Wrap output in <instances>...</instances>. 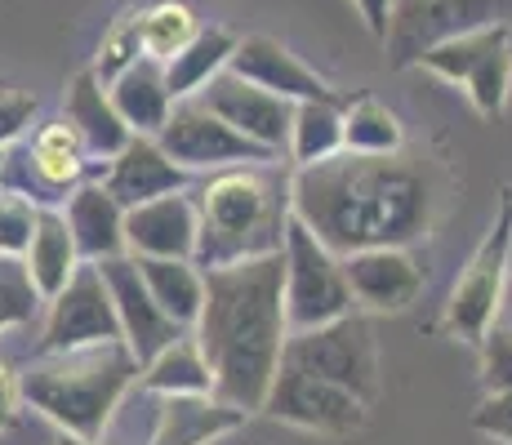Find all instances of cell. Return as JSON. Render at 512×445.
<instances>
[{"instance_id":"cell-1","label":"cell","mask_w":512,"mask_h":445,"mask_svg":"<svg viewBox=\"0 0 512 445\" xmlns=\"http://www.w3.org/2000/svg\"><path fill=\"white\" fill-rule=\"evenodd\" d=\"M290 214L334 254L366 245H419L437 219V187L401 152H334L290 170Z\"/></svg>"},{"instance_id":"cell-2","label":"cell","mask_w":512,"mask_h":445,"mask_svg":"<svg viewBox=\"0 0 512 445\" xmlns=\"http://www.w3.org/2000/svg\"><path fill=\"white\" fill-rule=\"evenodd\" d=\"M281 254L205 272V303L192 334L214 374V397L259 414L290 339L281 294Z\"/></svg>"},{"instance_id":"cell-3","label":"cell","mask_w":512,"mask_h":445,"mask_svg":"<svg viewBox=\"0 0 512 445\" xmlns=\"http://www.w3.org/2000/svg\"><path fill=\"white\" fill-rule=\"evenodd\" d=\"M196 196V267H228L241 259L281 254L285 223H290V170L277 161L232 165L205 178Z\"/></svg>"},{"instance_id":"cell-4","label":"cell","mask_w":512,"mask_h":445,"mask_svg":"<svg viewBox=\"0 0 512 445\" xmlns=\"http://www.w3.org/2000/svg\"><path fill=\"white\" fill-rule=\"evenodd\" d=\"M139 370L143 365L134 361V352L116 339L72 352H36L18 374V388H23V401L58 432L103 441L112 414L139 383Z\"/></svg>"},{"instance_id":"cell-5","label":"cell","mask_w":512,"mask_h":445,"mask_svg":"<svg viewBox=\"0 0 512 445\" xmlns=\"http://www.w3.org/2000/svg\"><path fill=\"white\" fill-rule=\"evenodd\" d=\"M281 267H285L281 294H285V325H290V334L326 325L334 316H348L357 308L348 290V276H343V259L317 232H308L294 214L285 223Z\"/></svg>"},{"instance_id":"cell-6","label":"cell","mask_w":512,"mask_h":445,"mask_svg":"<svg viewBox=\"0 0 512 445\" xmlns=\"http://www.w3.org/2000/svg\"><path fill=\"white\" fill-rule=\"evenodd\" d=\"M281 365L294 370H308L317 379H330L339 388H348L352 397H361L366 405L379 401V348H374V330L366 316L348 312L334 316L326 325H312V330H294L285 339Z\"/></svg>"},{"instance_id":"cell-7","label":"cell","mask_w":512,"mask_h":445,"mask_svg":"<svg viewBox=\"0 0 512 445\" xmlns=\"http://www.w3.org/2000/svg\"><path fill=\"white\" fill-rule=\"evenodd\" d=\"M90 152L72 125L58 116L49 125H32L14 147L0 152V187L27 196L32 205H63L76 183H85Z\"/></svg>"},{"instance_id":"cell-8","label":"cell","mask_w":512,"mask_h":445,"mask_svg":"<svg viewBox=\"0 0 512 445\" xmlns=\"http://www.w3.org/2000/svg\"><path fill=\"white\" fill-rule=\"evenodd\" d=\"M508 272H512V201L504 196L499 219L490 223V232L481 236V245L472 250V259L464 263V272L455 276L446 299V325L450 339L459 343H477L490 330V321L504 308V290H508Z\"/></svg>"},{"instance_id":"cell-9","label":"cell","mask_w":512,"mask_h":445,"mask_svg":"<svg viewBox=\"0 0 512 445\" xmlns=\"http://www.w3.org/2000/svg\"><path fill=\"white\" fill-rule=\"evenodd\" d=\"M156 143L170 152L174 165H183L187 174H219L232 165H259V161H281L277 152L259 147L254 138L232 130L223 116H214L201 98H179L165 116Z\"/></svg>"},{"instance_id":"cell-10","label":"cell","mask_w":512,"mask_h":445,"mask_svg":"<svg viewBox=\"0 0 512 445\" xmlns=\"http://www.w3.org/2000/svg\"><path fill=\"white\" fill-rule=\"evenodd\" d=\"M499 23L512 27V0H415V5L392 9L383 45L392 54V67H410L423 49Z\"/></svg>"},{"instance_id":"cell-11","label":"cell","mask_w":512,"mask_h":445,"mask_svg":"<svg viewBox=\"0 0 512 445\" xmlns=\"http://www.w3.org/2000/svg\"><path fill=\"white\" fill-rule=\"evenodd\" d=\"M263 414L290 423V428L317 432V437H352V432L366 428L370 405L352 397L348 388H339V383L281 365L268 388V401H263Z\"/></svg>"},{"instance_id":"cell-12","label":"cell","mask_w":512,"mask_h":445,"mask_svg":"<svg viewBox=\"0 0 512 445\" xmlns=\"http://www.w3.org/2000/svg\"><path fill=\"white\" fill-rule=\"evenodd\" d=\"M116 339H121V321H116L112 290H107L98 263H81L72 272V281L54 299H45L41 352H72V348H94V343H116Z\"/></svg>"},{"instance_id":"cell-13","label":"cell","mask_w":512,"mask_h":445,"mask_svg":"<svg viewBox=\"0 0 512 445\" xmlns=\"http://www.w3.org/2000/svg\"><path fill=\"white\" fill-rule=\"evenodd\" d=\"M352 303L366 312H406L423 294V267L410 245H366L339 254Z\"/></svg>"},{"instance_id":"cell-14","label":"cell","mask_w":512,"mask_h":445,"mask_svg":"<svg viewBox=\"0 0 512 445\" xmlns=\"http://www.w3.org/2000/svg\"><path fill=\"white\" fill-rule=\"evenodd\" d=\"M205 107H210L214 116H223V121L232 125V130H241L245 138H254L259 147H268V152H285V143H290V121H294V103L281 94H268V89L241 81L236 72L223 67L219 76H214L210 85L201 89Z\"/></svg>"},{"instance_id":"cell-15","label":"cell","mask_w":512,"mask_h":445,"mask_svg":"<svg viewBox=\"0 0 512 445\" xmlns=\"http://www.w3.org/2000/svg\"><path fill=\"white\" fill-rule=\"evenodd\" d=\"M103 272L107 290H112V303H116V321H121V339L125 348L134 352V361L147 365L165 343H174L183 334L179 321H170L165 308L152 299V290L143 285L139 267H134L130 254H116V259H103L98 263Z\"/></svg>"},{"instance_id":"cell-16","label":"cell","mask_w":512,"mask_h":445,"mask_svg":"<svg viewBox=\"0 0 512 445\" xmlns=\"http://www.w3.org/2000/svg\"><path fill=\"white\" fill-rule=\"evenodd\" d=\"M196 227H201V214H196V196L187 187L170 196H156V201L130 205L125 210V254H143V259H192Z\"/></svg>"},{"instance_id":"cell-17","label":"cell","mask_w":512,"mask_h":445,"mask_svg":"<svg viewBox=\"0 0 512 445\" xmlns=\"http://www.w3.org/2000/svg\"><path fill=\"white\" fill-rule=\"evenodd\" d=\"M228 72H236L241 81H250L259 89H268V94L290 98V103H303V98H339L326 76H317L308 63H299V54H290V49L281 41H272V36H236Z\"/></svg>"},{"instance_id":"cell-18","label":"cell","mask_w":512,"mask_h":445,"mask_svg":"<svg viewBox=\"0 0 512 445\" xmlns=\"http://www.w3.org/2000/svg\"><path fill=\"white\" fill-rule=\"evenodd\" d=\"M187 183H192V174H187L183 165H174L170 152H165L152 134H134L130 143L103 165V187L125 210L143 205V201H156V196L183 192Z\"/></svg>"},{"instance_id":"cell-19","label":"cell","mask_w":512,"mask_h":445,"mask_svg":"<svg viewBox=\"0 0 512 445\" xmlns=\"http://www.w3.org/2000/svg\"><path fill=\"white\" fill-rule=\"evenodd\" d=\"M250 410L214 397V392H187V397H161L156 428L147 445H214L245 428Z\"/></svg>"},{"instance_id":"cell-20","label":"cell","mask_w":512,"mask_h":445,"mask_svg":"<svg viewBox=\"0 0 512 445\" xmlns=\"http://www.w3.org/2000/svg\"><path fill=\"white\" fill-rule=\"evenodd\" d=\"M63 121L76 130V138H81L85 152H90V161H98V165H107L134 138L130 125L121 121V112L112 107V98H107V85L98 81L90 67L67 81Z\"/></svg>"},{"instance_id":"cell-21","label":"cell","mask_w":512,"mask_h":445,"mask_svg":"<svg viewBox=\"0 0 512 445\" xmlns=\"http://www.w3.org/2000/svg\"><path fill=\"white\" fill-rule=\"evenodd\" d=\"M58 210L72 227V241L85 263H103L125 254V205L103 183H76Z\"/></svg>"},{"instance_id":"cell-22","label":"cell","mask_w":512,"mask_h":445,"mask_svg":"<svg viewBox=\"0 0 512 445\" xmlns=\"http://www.w3.org/2000/svg\"><path fill=\"white\" fill-rule=\"evenodd\" d=\"M107 98H112V107L121 112V121L130 125V134L156 138L174 107L170 85H165V63L143 54L139 63H130L116 81H107Z\"/></svg>"},{"instance_id":"cell-23","label":"cell","mask_w":512,"mask_h":445,"mask_svg":"<svg viewBox=\"0 0 512 445\" xmlns=\"http://www.w3.org/2000/svg\"><path fill=\"white\" fill-rule=\"evenodd\" d=\"M23 263H27V272H32L41 299H54V294L72 281L76 267L85 263L81 250H76V241H72V227H67L58 205H41V210H36V227H32V241H27V250H23Z\"/></svg>"},{"instance_id":"cell-24","label":"cell","mask_w":512,"mask_h":445,"mask_svg":"<svg viewBox=\"0 0 512 445\" xmlns=\"http://www.w3.org/2000/svg\"><path fill=\"white\" fill-rule=\"evenodd\" d=\"M134 267H139L143 285L152 290V299L165 308L170 321H179L183 330H192L196 316H201L205 303V272L192 259H143V254H130Z\"/></svg>"},{"instance_id":"cell-25","label":"cell","mask_w":512,"mask_h":445,"mask_svg":"<svg viewBox=\"0 0 512 445\" xmlns=\"http://www.w3.org/2000/svg\"><path fill=\"white\" fill-rule=\"evenodd\" d=\"M139 388L156 392V397H187V392H214V374L205 361L201 343L192 330H183L174 343H165L161 352L139 370Z\"/></svg>"},{"instance_id":"cell-26","label":"cell","mask_w":512,"mask_h":445,"mask_svg":"<svg viewBox=\"0 0 512 445\" xmlns=\"http://www.w3.org/2000/svg\"><path fill=\"white\" fill-rule=\"evenodd\" d=\"M236 49V36L228 27H201V32L187 41L174 58H165V85H170V98H196L214 76L228 67Z\"/></svg>"},{"instance_id":"cell-27","label":"cell","mask_w":512,"mask_h":445,"mask_svg":"<svg viewBox=\"0 0 512 445\" xmlns=\"http://www.w3.org/2000/svg\"><path fill=\"white\" fill-rule=\"evenodd\" d=\"M334 152H343V103L339 98H303V103H294L290 143H285L290 170L317 165Z\"/></svg>"},{"instance_id":"cell-28","label":"cell","mask_w":512,"mask_h":445,"mask_svg":"<svg viewBox=\"0 0 512 445\" xmlns=\"http://www.w3.org/2000/svg\"><path fill=\"white\" fill-rule=\"evenodd\" d=\"M406 147L401 116L379 98H352L343 103V152L361 156H392Z\"/></svg>"},{"instance_id":"cell-29","label":"cell","mask_w":512,"mask_h":445,"mask_svg":"<svg viewBox=\"0 0 512 445\" xmlns=\"http://www.w3.org/2000/svg\"><path fill=\"white\" fill-rule=\"evenodd\" d=\"M512 36V27H481V32H468V36H455V41H441L432 49H423V54L415 58V67H423V72H432L437 81L446 85H464V76L477 67V58L486 54V49L504 45Z\"/></svg>"},{"instance_id":"cell-30","label":"cell","mask_w":512,"mask_h":445,"mask_svg":"<svg viewBox=\"0 0 512 445\" xmlns=\"http://www.w3.org/2000/svg\"><path fill=\"white\" fill-rule=\"evenodd\" d=\"M139 27H143V54L156 58V63L174 58L187 41H192L196 32H201L196 14H192L187 5H179V0H161V5L143 9V14H139Z\"/></svg>"},{"instance_id":"cell-31","label":"cell","mask_w":512,"mask_h":445,"mask_svg":"<svg viewBox=\"0 0 512 445\" xmlns=\"http://www.w3.org/2000/svg\"><path fill=\"white\" fill-rule=\"evenodd\" d=\"M464 94L472 98V107H477L481 116H499L508 107V94H512V49L508 41L486 49V54L477 58V67L464 76Z\"/></svg>"},{"instance_id":"cell-32","label":"cell","mask_w":512,"mask_h":445,"mask_svg":"<svg viewBox=\"0 0 512 445\" xmlns=\"http://www.w3.org/2000/svg\"><path fill=\"white\" fill-rule=\"evenodd\" d=\"M41 308H45V299L36 290L27 263L14 259V254H0V334L32 325L41 316Z\"/></svg>"},{"instance_id":"cell-33","label":"cell","mask_w":512,"mask_h":445,"mask_svg":"<svg viewBox=\"0 0 512 445\" xmlns=\"http://www.w3.org/2000/svg\"><path fill=\"white\" fill-rule=\"evenodd\" d=\"M139 14H143V9H125L121 18H112V27H107L103 41H98V58H94L90 72H94L103 85L116 81L125 67L143 58V27H139Z\"/></svg>"},{"instance_id":"cell-34","label":"cell","mask_w":512,"mask_h":445,"mask_svg":"<svg viewBox=\"0 0 512 445\" xmlns=\"http://www.w3.org/2000/svg\"><path fill=\"white\" fill-rule=\"evenodd\" d=\"M481 348V383L486 392H508L512 388V316L499 312L490 330L477 339Z\"/></svg>"},{"instance_id":"cell-35","label":"cell","mask_w":512,"mask_h":445,"mask_svg":"<svg viewBox=\"0 0 512 445\" xmlns=\"http://www.w3.org/2000/svg\"><path fill=\"white\" fill-rule=\"evenodd\" d=\"M36 210H41V205H32L27 196L0 187V254L23 259L27 241H32V227H36Z\"/></svg>"},{"instance_id":"cell-36","label":"cell","mask_w":512,"mask_h":445,"mask_svg":"<svg viewBox=\"0 0 512 445\" xmlns=\"http://www.w3.org/2000/svg\"><path fill=\"white\" fill-rule=\"evenodd\" d=\"M36 112H41V103H36L32 94H23V89H14V85H0V152L14 147L18 138L32 130Z\"/></svg>"},{"instance_id":"cell-37","label":"cell","mask_w":512,"mask_h":445,"mask_svg":"<svg viewBox=\"0 0 512 445\" xmlns=\"http://www.w3.org/2000/svg\"><path fill=\"white\" fill-rule=\"evenodd\" d=\"M472 428L495 445H512V388L508 392H486V401L472 414Z\"/></svg>"},{"instance_id":"cell-38","label":"cell","mask_w":512,"mask_h":445,"mask_svg":"<svg viewBox=\"0 0 512 445\" xmlns=\"http://www.w3.org/2000/svg\"><path fill=\"white\" fill-rule=\"evenodd\" d=\"M18 405H23V388H18V374L9 365H0V432H9L18 423Z\"/></svg>"},{"instance_id":"cell-39","label":"cell","mask_w":512,"mask_h":445,"mask_svg":"<svg viewBox=\"0 0 512 445\" xmlns=\"http://www.w3.org/2000/svg\"><path fill=\"white\" fill-rule=\"evenodd\" d=\"M352 5L361 9L366 27L383 41V36H388V27H392V0H352Z\"/></svg>"},{"instance_id":"cell-40","label":"cell","mask_w":512,"mask_h":445,"mask_svg":"<svg viewBox=\"0 0 512 445\" xmlns=\"http://www.w3.org/2000/svg\"><path fill=\"white\" fill-rule=\"evenodd\" d=\"M54 445H98V441H85V437H72V432H58Z\"/></svg>"},{"instance_id":"cell-41","label":"cell","mask_w":512,"mask_h":445,"mask_svg":"<svg viewBox=\"0 0 512 445\" xmlns=\"http://www.w3.org/2000/svg\"><path fill=\"white\" fill-rule=\"evenodd\" d=\"M504 316H512V272H508V290H504V308H499Z\"/></svg>"},{"instance_id":"cell-42","label":"cell","mask_w":512,"mask_h":445,"mask_svg":"<svg viewBox=\"0 0 512 445\" xmlns=\"http://www.w3.org/2000/svg\"><path fill=\"white\" fill-rule=\"evenodd\" d=\"M397 5H415V0H392V9H397Z\"/></svg>"},{"instance_id":"cell-43","label":"cell","mask_w":512,"mask_h":445,"mask_svg":"<svg viewBox=\"0 0 512 445\" xmlns=\"http://www.w3.org/2000/svg\"><path fill=\"white\" fill-rule=\"evenodd\" d=\"M508 201H512V187H508Z\"/></svg>"}]
</instances>
